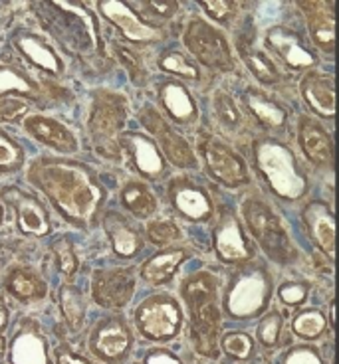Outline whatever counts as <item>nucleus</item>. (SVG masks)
Listing matches in <instances>:
<instances>
[{"instance_id":"obj_1","label":"nucleus","mask_w":339,"mask_h":364,"mask_svg":"<svg viewBox=\"0 0 339 364\" xmlns=\"http://www.w3.org/2000/svg\"><path fill=\"white\" fill-rule=\"evenodd\" d=\"M28 181L78 228L92 226L105 202V188L95 171L75 161L38 159L28 168Z\"/></svg>"},{"instance_id":"obj_2","label":"nucleus","mask_w":339,"mask_h":364,"mask_svg":"<svg viewBox=\"0 0 339 364\" xmlns=\"http://www.w3.org/2000/svg\"><path fill=\"white\" fill-rule=\"evenodd\" d=\"M183 299L191 313V338L197 353L209 358L219 356L220 311L217 303V279L209 272L189 275L181 285Z\"/></svg>"},{"instance_id":"obj_3","label":"nucleus","mask_w":339,"mask_h":364,"mask_svg":"<svg viewBox=\"0 0 339 364\" xmlns=\"http://www.w3.org/2000/svg\"><path fill=\"white\" fill-rule=\"evenodd\" d=\"M258 171L266 178L268 186L284 200H300L308 192V181L296 163L292 151L280 141L260 139L254 145Z\"/></svg>"},{"instance_id":"obj_4","label":"nucleus","mask_w":339,"mask_h":364,"mask_svg":"<svg viewBox=\"0 0 339 364\" xmlns=\"http://www.w3.org/2000/svg\"><path fill=\"white\" fill-rule=\"evenodd\" d=\"M272 295L270 275L262 265H248L234 273L226 295L224 309L234 318H252L266 309Z\"/></svg>"},{"instance_id":"obj_5","label":"nucleus","mask_w":339,"mask_h":364,"mask_svg":"<svg viewBox=\"0 0 339 364\" xmlns=\"http://www.w3.org/2000/svg\"><path fill=\"white\" fill-rule=\"evenodd\" d=\"M125 100L113 91H98L93 95L88 129L92 141L103 156H120V136L125 127Z\"/></svg>"},{"instance_id":"obj_6","label":"nucleus","mask_w":339,"mask_h":364,"mask_svg":"<svg viewBox=\"0 0 339 364\" xmlns=\"http://www.w3.org/2000/svg\"><path fill=\"white\" fill-rule=\"evenodd\" d=\"M242 214L250 234L256 237L264 254L278 264H290L296 255L293 244L284 226L280 224V220L274 216V212L264 202L248 198L242 204Z\"/></svg>"},{"instance_id":"obj_7","label":"nucleus","mask_w":339,"mask_h":364,"mask_svg":"<svg viewBox=\"0 0 339 364\" xmlns=\"http://www.w3.org/2000/svg\"><path fill=\"white\" fill-rule=\"evenodd\" d=\"M135 325L149 341L165 343L179 335L183 325V311L171 295H151L135 311Z\"/></svg>"},{"instance_id":"obj_8","label":"nucleus","mask_w":339,"mask_h":364,"mask_svg":"<svg viewBox=\"0 0 339 364\" xmlns=\"http://www.w3.org/2000/svg\"><path fill=\"white\" fill-rule=\"evenodd\" d=\"M183 42L189 48V52L202 65L217 70V72H232L234 70V58H232L226 38L207 20H191L184 28Z\"/></svg>"},{"instance_id":"obj_9","label":"nucleus","mask_w":339,"mask_h":364,"mask_svg":"<svg viewBox=\"0 0 339 364\" xmlns=\"http://www.w3.org/2000/svg\"><path fill=\"white\" fill-rule=\"evenodd\" d=\"M90 348L103 363H123L133 348V337H131V331L125 325V321L118 317L100 321L92 331Z\"/></svg>"},{"instance_id":"obj_10","label":"nucleus","mask_w":339,"mask_h":364,"mask_svg":"<svg viewBox=\"0 0 339 364\" xmlns=\"http://www.w3.org/2000/svg\"><path fill=\"white\" fill-rule=\"evenodd\" d=\"M135 291V273L131 267L98 269L92 279V295L103 309H121Z\"/></svg>"},{"instance_id":"obj_11","label":"nucleus","mask_w":339,"mask_h":364,"mask_svg":"<svg viewBox=\"0 0 339 364\" xmlns=\"http://www.w3.org/2000/svg\"><path fill=\"white\" fill-rule=\"evenodd\" d=\"M139 119L147 127V131L157 136V141L161 145V149H159L161 155H165L174 166H179V168H193V166H197V155L193 153L191 145L177 131L169 127L165 119L161 117L153 107H149V105L143 107L139 111Z\"/></svg>"},{"instance_id":"obj_12","label":"nucleus","mask_w":339,"mask_h":364,"mask_svg":"<svg viewBox=\"0 0 339 364\" xmlns=\"http://www.w3.org/2000/svg\"><path fill=\"white\" fill-rule=\"evenodd\" d=\"M202 155H204V163H207L211 176L220 184H224L229 188H239L248 182V171L244 161L234 151H230L229 146L222 145L220 141H214V139L204 141Z\"/></svg>"},{"instance_id":"obj_13","label":"nucleus","mask_w":339,"mask_h":364,"mask_svg":"<svg viewBox=\"0 0 339 364\" xmlns=\"http://www.w3.org/2000/svg\"><path fill=\"white\" fill-rule=\"evenodd\" d=\"M2 196L16 212L19 228L24 234H28V236H46L50 232V216H48L46 208L32 194L20 191L16 186H9L2 191Z\"/></svg>"},{"instance_id":"obj_14","label":"nucleus","mask_w":339,"mask_h":364,"mask_svg":"<svg viewBox=\"0 0 339 364\" xmlns=\"http://www.w3.org/2000/svg\"><path fill=\"white\" fill-rule=\"evenodd\" d=\"M100 10L101 14L110 20L113 26L120 28L131 42H157L163 38L161 28L149 26L121 0H101Z\"/></svg>"},{"instance_id":"obj_15","label":"nucleus","mask_w":339,"mask_h":364,"mask_svg":"<svg viewBox=\"0 0 339 364\" xmlns=\"http://www.w3.org/2000/svg\"><path fill=\"white\" fill-rule=\"evenodd\" d=\"M120 149L127 151L131 163L141 176L159 178L165 173V156L161 155L155 141L141 133H125L120 136Z\"/></svg>"},{"instance_id":"obj_16","label":"nucleus","mask_w":339,"mask_h":364,"mask_svg":"<svg viewBox=\"0 0 339 364\" xmlns=\"http://www.w3.org/2000/svg\"><path fill=\"white\" fill-rule=\"evenodd\" d=\"M214 247L222 262H244L250 257V246L242 234L239 218L232 212H222L214 226Z\"/></svg>"},{"instance_id":"obj_17","label":"nucleus","mask_w":339,"mask_h":364,"mask_svg":"<svg viewBox=\"0 0 339 364\" xmlns=\"http://www.w3.org/2000/svg\"><path fill=\"white\" fill-rule=\"evenodd\" d=\"M169 196H171V202L174 204V208L179 210L184 218L194 220V222H202V220L211 218L212 204L209 194L191 181L177 178V181L171 182Z\"/></svg>"},{"instance_id":"obj_18","label":"nucleus","mask_w":339,"mask_h":364,"mask_svg":"<svg viewBox=\"0 0 339 364\" xmlns=\"http://www.w3.org/2000/svg\"><path fill=\"white\" fill-rule=\"evenodd\" d=\"M24 129L36 141L44 143L50 149H56L58 153H75L78 151V139L72 133V129H68L64 123L56 121L52 117L44 115H32L24 121Z\"/></svg>"},{"instance_id":"obj_19","label":"nucleus","mask_w":339,"mask_h":364,"mask_svg":"<svg viewBox=\"0 0 339 364\" xmlns=\"http://www.w3.org/2000/svg\"><path fill=\"white\" fill-rule=\"evenodd\" d=\"M266 40L276 54L280 55L290 68H312L318 62L312 50L303 44L302 36L296 34L290 28L274 26L268 32Z\"/></svg>"},{"instance_id":"obj_20","label":"nucleus","mask_w":339,"mask_h":364,"mask_svg":"<svg viewBox=\"0 0 339 364\" xmlns=\"http://www.w3.org/2000/svg\"><path fill=\"white\" fill-rule=\"evenodd\" d=\"M9 358L10 364H52L46 338L36 327L30 325L20 327L14 335L9 348Z\"/></svg>"},{"instance_id":"obj_21","label":"nucleus","mask_w":339,"mask_h":364,"mask_svg":"<svg viewBox=\"0 0 339 364\" xmlns=\"http://www.w3.org/2000/svg\"><path fill=\"white\" fill-rule=\"evenodd\" d=\"M303 220L315 246L331 257L335 250V218L330 206L321 200L310 202L303 210Z\"/></svg>"},{"instance_id":"obj_22","label":"nucleus","mask_w":339,"mask_h":364,"mask_svg":"<svg viewBox=\"0 0 339 364\" xmlns=\"http://www.w3.org/2000/svg\"><path fill=\"white\" fill-rule=\"evenodd\" d=\"M298 136H300L303 155L318 166H330L333 159V143H331L330 133L321 127L318 121L310 117L300 119Z\"/></svg>"},{"instance_id":"obj_23","label":"nucleus","mask_w":339,"mask_h":364,"mask_svg":"<svg viewBox=\"0 0 339 364\" xmlns=\"http://www.w3.org/2000/svg\"><path fill=\"white\" fill-rule=\"evenodd\" d=\"M302 95L306 103L321 117L335 115V85L333 77L325 73L310 72L302 80Z\"/></svg>"},{"instance_id":"obj_24","label":"nucleus","mask_w":339,"mask_h":364,"mask_svg":"<svg viewBox=\"0 0 339 364\" xmlns=\"http://www.w3.org/2000/svg\"><path fill=\"white\" fill-rule=\"evenodd\" d=\"M14 46H16V50L26 58L30 64L40 68L42 72L54 73V75L64 72V62L60 60V55L56 54L54 48L46 44L36 34H32V32H20V34L14 36Z\"/></svg>"},{"instance_id":"obj_25","label":"nucleus","mask_w":339,"mask_h":364,"mask_svg":"<svg viewBox=\"0 0 339 364\" xmlns=\"http://www.w3.org/2000/svg\"><path fill=\"white\" fill-rule=\"evenodd\" d=\"M300 6L308 16L312 40L323 52L331 54L335 44V18L331 2H300Z\"/></svg>"},{"instance_id":"obj_26","label":"nucleus","mask_w":339,"mask_h":364,"mask_svg":"<svg viewBox=\"0 0 339 364\" xmlns=\"http://www.w3.org/2000/svg\"><path fill=\"white\" fill-rule=\"evenodd\" d=\"M103 228H105V232L110 236L115 254L121 255V257H133L143 247L135 228H131L127 218H123L118 212L105 214Z\"/></svg>"},{"instance_id":"obj_27","label":"nucleus","mask_w":339,"mask_h":364,"mask_svg":"<svg viewBox=\"0 0 339 364\" xmlns=\"http://www.w3.org/2000/svg\"><path fill=\"white\" fill-rule=\"evenodd\" d=\"M242 100L248 111L254 115V117L268 129H280L286 125V119L288 113L282 105H278L274 100H270L266 93L254 90V87H248L242 93Z\"/></svg>"},{"instance_id":"obj_28","label":"nucleus","mask_w":339,"mask_h":364,"mask_svg":"<svg viewBox=\"0 0 339 364\" xmlns=\"http://www.w3.org/2000/svg\"><path fill=\"white\" fill-rule=\"evenodd\" d=\"M161 103L177 123H191L199 115L191 93L177 82H167L161 85Z\"/></svg>"},{"instance_id":"obj_29","label":"nucleus","mask_w":339,"mask_h":364,"mask_svg":"<svg viewBox=\"0 0 339 364\" xmlns=\"http://www.w3.org/2000/svg\"><path fill=\"white\" fill-rule=\"evenodd\" d=\"M187 259V252L184 250H167L161 254L153 255L145 265H143V277L145 282L153 283V285H161L167 283L173 277L179 265Z\"/></svg>"},{"instance_id":"obj_30","label":"nucleus","mask_w":339,"mask_h":364,"mask_svg":"<svg viewBox=\"0 0 339 364\" xmlns=\"http://www.w3.org/2000/svg\"><path fill=\"white\" fill-rule=\"evenodd\" d=\"M121 202L131 214H135L139 218L151 216L157 210L155 194L145 182H127L121 191Z\"/></svg>"},{"instance_id":"obj_31","label":"nucleus","mask_w":339,"mask_h":364,"mask_svg":"<svg viewBox=\"0 0 339 364\" xmlns=\"http://www.w3.org/2000/svg\"><path fill=\"white\" fill-rule=\"evenodd\" d=\"M6 289H9L16 299L20 301H34L42 299L46 293V285L38 277L36 273L28 269H14L6 277Z\"/></svg>"},{"instance_id":"obj_32","label":"nucleus","mask_w":339,"mask_h":364,"mask_svg":"<svg viewBox=\"0 0 339 364\" xmlns=\"http://www.w3.org/2000/svg\"><path fill=\"white\" fill-rule=\"evenodd\" d=\"M240 54L244 58L248 70L254 73L258 82L264 83V85H274V83L280 82V73L276 70L274 62L262 52H258L254 46L248 44V42L240 44Z\"/></svg>"},{"instance_id":"obj_33","label":"nucleus","mask_w":339,"mask_h":364,"mask_svg":"<svg viewBox=\"0 0 339 364\" xmlns=\"http://www.w3.org/2000/svg\"><path fill=\"white\" fill-rule=\"evenodd\" d=\"M60 307H62L70 331H80L85 321V301L80 289H75L72 285H64L60 289Z\"/></svg>"},{"instance_id":"obj_34","label":"nucleus","mask_w":339,"mask_h":364,"mask_svg":"<svg viewBox=\"0 0 339 364\" xmlns=\"http://www.w3.org/2000/svg\"><path fill=\"white\" fill-rule=\"evenodd\" d=\"M9 93H20L26 97H34L38 93V85L19 70L0 65V97H4Z\"/></svg>"},{"instance_id":"obj_35","label":"nucleus","mask_w":339,"mask_h":364,"mask_svg":"<svg viewBox=\"0 0 339 364\" xmlns=\"http://www.w3.org/2000/svg\"><path fill=\"white\" fill-rule=\"evenodd\" d=\"M325 327H328L325 315L318 309L302 311L298 317L293 318L292 323L293 333H296L298 337L308 338V341L321 337V335L325 333Z\"/></svg>"},{"instance_id":"obj_36","label":"nucleus","mask_w":339,"mask_h":364,"mask_svg":"<svg viewBox=\"0 0 339 364\" xmlns=\"http://www.w3.org/2000/svg\"><path fill=\"white\" fill-rule=\"evenodd\" d=\"M212 107H214V113H217V119L220 121V125L224 129H234L240 127L242 123V115H240V109L236 107L234 100L230 97L229 93L224 90H217L214 95H212Z\"/></svg>"},{"instance_id":"obj_37","label":"nucleus","mask_w":339,"mask_h":364,"mask_svg":"<svg viewBox=\"0 0 339 364\" xmlns=\"http://www.w3.org/2000/svg\"><path fill=\"white\" fill-rule=\"evenodd\" d=\"M24 163V151L22 146L10 139L6 133L0 131V173H12L19 171Z\"/></svg>"},{"instance_id":"obj_38","label":"nucleus","mask_w":339,"mask_h":364,"mask_svg":"<svg viewBox=\"0 0 339 364\" xmlns=\"http://www.w3.org/2000/svg\"><path fill=\"white\" fill-rule=\"evenodd\" d=\"M159 68L174 75H181L184 80H199V70L194 68L181 52H167L159 60Z\"/></svg>"},{"instance_id":"obj_39","label":"nucleus","mask_w":339,"mask_h":364,"mask_svg":"<svg viewBox=\"0 0 339 364\" xmlns=\"http://www.w3.org/2000/svg\"><path fill=\"white\" fill-rule=\"evenodd\" d=\"M222 348L224 353L236 360H246L254 353V341L248 337L246 333H240V331H234V333H229L222 337Z\"/></svg>"},{"instance_id":"obj_40","label":"nucleus","mask_w":339,"mask_h":364,"mask_svg":"<svg viewBox=\"0 0 339 364\" xmlns=\"http://www.w3.org/2000/svg\"><path fill=\"white\" fill-rule=\"evenodd\" d=\"M147 236L155 246H167L181 237V230L171 220H153L147 224Z\"/></svg>"},{"instance_id":"obj_41","label":"nucleus","mask_w":339,"mask_h":364,"mask_svg":"<svg viewBox=\"0 0 339 364\" xmlns=\"http://www.w3.org/2000/svg\"><path fill=\"white\" fill-rule=\"evenodd\" d=\"M52 252H54L56 264L60 267V272L64 273L66 277H72L73 273L78 272V257L73 254L72 242L68 237H58L52 244Z\"/></svg>"},{"instance_id":"obj_42","label":"nucleus","mask_w":339,"mask_h":364,"mask_svg":"<svg viewBox=\"0 0 339 364\" xmlns=\"http://www.w3.org/2000/svg\"><path fill=\"white\" fill-rule=\"evenodd\" d=\"M280 331H282V317H280V313L272 311L258 325V341L268 348L276 346L278 338H280Z\"/></svg>"},{"instance_id":"obj_43","label":"nucleus","mask_w":339,"mask_h":364,"mask_svg":"<svg viewBox=\"0 0 339 364\" xmlns=\"http://www.w3.org/2000/svg\"><path fill=\"white\" fill-rule=\"evenodd\" d=\"M308 291H310V287L306 285V283H284L280 289H278V295H280V299L284 301L286 305H300L303 303V299L308 297Z\"/></svg>"},{"instance_id":"obj_44","label":"nucleus","mask_w":339,"mask_h":364,"mask_svg":"<svg viewBox=\"0 0 339 364\" xmlns=\"http://www.w3.org/2000/svg\"><path fill=\"white\" fill-rule=\"evenodd\" d=\"M284 364H323L320 353L312 346H293L286 355Z\"/></svg>"},{"instance_id":"obj_45","label":"nucleus","mask_w":339,"mask_h":364,"mask_svg":"<svg viewBox=\"0 0 339 364\" xmlns=\"http://www.w3.org/2000/svg\"><path fill=\"white\" fill-rule=\"evenodd\" d=\"M28 111L26 101L2 100L0 101V121H16Z\"/></svg>"},{"instance_id":"obj_46","label":"nucleus","mask_w":339,"mask_h":364,"mask_svg":"<svg viewBox=\"0 0 339 364\" xmlns=\"http://www.w3.org/2000/svg\"><path fill=\"white\" fill-rule=\"evenodd\" d=\"M201 6H204L212 18L219 22H224L234 12V2H226V0H202Z\"/></svg>"},{"instance_id":"obj_47","label":"nucleus","mask_w":339,"mask_h":364,"mask_svg":"<svg viewBox=\"0 0 339 364\" xmlns=\"http://www.w3.org/2000/svg\"><path fill=\"white\" fill-rule=\"evenodd\" d=\"M118 54H120L121 62L125 64V68H127L129 73H131V80L135 83L143 82V80H145V72H143V65L139 62L137 55L131 54L125 48H118Z\"/></svg>"},{"instance_id":"obj_48","label":"nucleus","mask_w":339,"mask_h":364,"mask_svg":"<svg viewBox=\"0 0 339 364\" xmlns=\"http://www.w3.org/2000/svg\"><path fill=\"white\" fill-rule=\"evenodd\" d=\"M145 364H183V363H181V358H177L173 353L163 350V348H157V350L147 353Z\"/></svg>"},{"instance_id":"obj_49","label":"nucleus","mask_w":339,"mask_h":364,"mask_svg":"<svg viewBox=\"0 0 339 364\" xmlns=\"http://www.w3.org/2000/svg\"><path fill=\"white\" fill-rule=\"evenodd\" d=\"M147 6L151 9V12L153 14H157V16H163V18H171L174 12H177V2H147Z\"/></svg>"},{"instance_id":"obj_50","label":"nucleus","mask_w":339,"mask_h":364,"mask_svg":"<svg viewBox=\"0 0 339 364\" xmlns=\"http://www.w3.org/2000/svg\"><path fill=\"white\" fill-rule=\"evenodd\" d=\"M56 364H92L88 363L85 358H82L80 355H75L72 350H68V348H58V353H56Z\"/></svg>"},{"instance_id":"obj_51","label":"nucleus","mask_w":339,"mask_h":364,"mask_svg":"<svg viewBox=\"0 0 339 364\" xmlns=\"http://www.w3.org/2000/svg\"><path fill=\"white\" fill-rule=\"evenodd\" d=\"M9 325V309H6V303L0 297V356L4 355L6 350V341H4V331Z\"/></svg>"},{"instance_id":"obj_52","label":"nucleus","mask_w":339,"mask_h":364,"mask_svg":"<svg viewBox=\"0 0 339 364\" xmlns=\"http://www.w3.org/2000/svg\"><path fill=\"white\" fill-rule=\"evenodd\" d=\"M0 222H2V208H0Z\"/></svg>"}]
</instances>
